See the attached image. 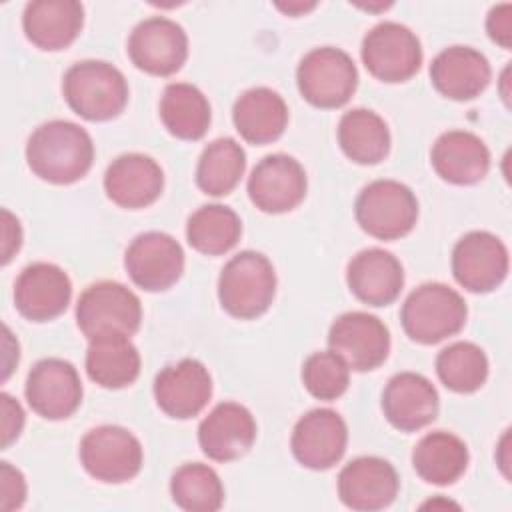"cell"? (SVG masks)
I'll list each match as a JSON object with an SVG mask.
<instances>
[{"label": "cell", "instance_id": "6da1fadb", "mask_svg": "<svg viewBox=\"0 0 512 512\" xmlns=\"http://www.w3.org/2000/svg\"><path fill=\"white\" fill-rule=\"evenodd\" d=\"M94 160L90 134L70 120L40 124L28 138L26 162L50 184H72L88 174Z\"/></svg>", "mask_w": 512, "mask_h": 512}, {"label": "cell", "instance_id": "7a4b0ae2", "mask_svg": "<svg viewBox=\"0 0 512 512\" xmlns=\"http://www.w3.org/2000/svg\"><path fill=\"white\" fill-rule=\"evenodd\" d=\"M62 94L72 112L90 122H104L126 108L128 84L116 66L104 60H82L66 70Z\"/></svg>", "mask_w": 512, "mask_h": 512}, {"label": "cell", "instance_id": "3957f363", "mask_svg": "<svg viewBox=\"0 0 512 512\" xmlns=\"http://www.w3.org/2000/svg\"><path fill=\"white\" fill-rule=\"evenodd\" d=\"M274 294L276 272L264 254L242 250L224 264L218 278V300L230 316L258 318L270 308Z\"/></svg>", "mask_w": 512, "mask_h": 512}, {"label": "cell", "instance_id": "277c9868", "mask_svg": "<svg viewBox=\"0 0 512 512\" xmlns=\"http://www.w3.org/2000/svg\"><path fill=\"white\" fill-rule=\"evenodd\" d=\"M466 316L464 298L442 282L420 284L408 294L400 310L404 332L418 344H438L458 334Z\"/></svg>", "mask_w": 512, "mask_h": 512}, {"label": "cell", "instance_id": "5b68a950", "mask_svg": "<svg viewBox=\"0 0 512 512\" xmlns=\"http://www.w3.org/2000/svg\"><path fill=\"white\" fill-rule=\"evenodd\" d=\"M140 322V298L120 282H94L78 298L76 324L88 340L102 336L130 338L138 332Z\"/></svg>", "mask_w": 512, "mask_h": 512}, {"label": "cell", "instance_id": "8992f818", "mask_svg": "<svg viewBox=\"0 0 512 512\" xmlns=\"http://www.w3.org/2000/svg\"><path fill=\"white\" fill-rule=\"evenodd\" d=\"M354 216L366 234L378 240H398L416 226L418 200L402 182L374 180L360 190Z\"/></svg>", "mask_w": 512, "mask_h": 512}, {"label": "cell", "instance_id": "52a82bcc", "mask_svg": "<svg viewBox=\"0 0 512 512\" xmlns=\"http://www.w3.org/2000/svg\"><path fill=\"white\" fill-rule=\"evenodd\" d=\"M296 82L308 104L330 110L352 98L358 86V70L350 54L334 46H322L304 54L296 70Z\"/></svg>", "mask_w": 512, "mask_h": 512}, {"label": "cell", "instance_id": "ba28073f", "mask_svg": "<svg viewBox=\"0 0 512 512\" xmlns=\"http://www.w3.org/2000/svg\"><path fill=\"white\" fill-rule=\"evenodd\" d=\"M80 462L84 470L106 484L132 480L142 468V444L126 428L104 424L88 430L80 442Z\"/></svg>", "mask_w": 512, "mask_h": 512}, {"label": "cell", "instance_id": "9c48e42d", "mask_svg": "<svg viewBox=\"0 0 512 512\" xmlns=\"http://www.w3.org/2000/svg\"><path fill=\"white\" fill-rule=\"evenodd\" d=\"M362 62L366 70L382 82H406L422 64L418 36L400 22H380L362 40Z\"/></svg>", "mask_w": 512, "mask_h": 512}, {"label": "cell", "instance_id": "30bf717a", "mask_svg": "<svg viewBox=\"0 0 512 512\" xmlns=\"http://www.w3.org/2000/svg\"><path fill=\"white\" fill-rule=\"evenodd\" d=\"M328 346L350 370L368 372L378 368L390 352L386 324L368 312H344L328 330Z\"/></svg>", "mask_w": 512, "mask_h": 512}, {"label": "cell", "instance_id": "8fae6325", "mask_svg": "<svg viewBox=\"0 0 512 512\" xmlns=\"http://www.w3.org/2000/svg\"><path fill=\"white\" fill-rule=\"evenodd\" d=\"M126 50L138 70L152 76H172L188 58V36L178 22L150 16L134 26Z\"/></svg>", "mask_w": 512, "mask_h": 512}, {"label": "cell", "instance_id": "7c38bea8", "mask_svg": "<svg viewBox=\"0 0 512 512\" xmlns=\"http://www.w3.org/2000/svg\"><path fill=\"white\" fill-rule=\"evenodd\" d=\"M124 268L138 288L162 292L180 280L184 272V250L166 232H144L126 248Z\"/></svg>", "mask_w": 512, "mask_h": 512}, {"label": "cell", "instance_id": "4fadbf2b", "mask_svg": "<svg viewBox=\"0 0 512 512\" xmlns=\"http://www.w3.org/2000/svg\"><path fill=\"white\" fill-rule=\"evenodd\" d=\"M452 274L468 292H492L508 274V250L504 242L486 230L464 234L452 250Z\"/></svg>", "mask_w": 512, "mask_h": 512}, {"label": "cell", "instance_id": "5bb4252c", "mask_svg": "<svg viewBox=\"0 0 512 512\" xmlns=\"http://www.w3.org/2000/svg\"><path fill=\"white\" fill-rule=\"evenodd\" d=\"M24 394L38 416L64 420L82 402V382L78 370L68 360L42 358L28 372Z\"/></svg>", "mask_w": 512, "mask_h": 512}, {"label": "cell", "instance_id": "9a60e30c", "mask_svg": "<svg viewBox=\"0 0 512 512\" xmlns=\"http://www.w3.org/2000/svg\"><path fill=\"white\" fill-rule=\"evenodd\" d=\"M306 188L308 182L302 164L288 154L264 156L248 178V196L266 214L294 210L304 200Z\"/></svg>", "mask_w": 512, "mask_h": 512}, {"label": "cell", "instance_id": "2e32d148", "mask_svg": "<svg viewBox=\"0 0 512 512\" xmlns=\"http://www.w3.org/2000/svg\"><path fill=\"white\" fill-rule=\"evenodd\" d=\"M348 444L344 418L330 408L306 412L294 426L290 446L294 458L310 470H328L340 462Z\"/></svg>", "mask_w": 512, "mask_h": 512}, {"label": "cell", "instance_id": "e0dca14e", "mask_svg": "<svg viewBox=\"0 0 512 512\" xmlns=\"http://www.w3.org/2000/svg\"><path fill=\"white\" fill-rule=\"evenodd\" d=\"M212 396L208 368L196 358H182L162 368L154 378V398L158 408L176 420L198 416Z\"/></svg>", "mask_w": 512, "mask_h": 512}, {"label": "cell", "instance_id": "ac0fdd59", "mask_svg": "<svg viewBox=\"0 0 512 512\" xmlns=\"http://www.w3.org/2000/svg\"><path fill=\"white\" fill-rule=\"evenodd\" d=\"M72 282L68 274L52 262H32L16 278V310L32 322L58 318L70 304Z\"/></svg>", "mask_w": 512, "mask_h": 512}, {"label": "cell", "instance_id": "d6986e66", "mask_svg": "<svg viewBox=\"0 0 512 512\" xmlns=\"http://www.w3.org/2000/svg\"><path fill=\"white\" fill-rule=\"evenodd\" d=\"M398 488L400 478L394 466L378 456L354 458L338 474V496L342 504L360 512L390 506Z\"/></svg>", "mask_w": 512, "mask_h": 512}, {"label": "cell", "instance_id": "ffe728a7", "mask_svg": "<svg viewBox=\"0 0 512 512\" xmlns=\"http://www.w3.org/2000/svg\"><path fill=\"white\" fill-rule=\"evenodd\" d=\"M256 440V420L252 412L238 402H220L198 426V444L202 452L216 462L242 458Z\"/></svg>", "mask_w": 512, "mask_h": 512}, {"label": "cell", "instance_id": "44dd1931", "mask_svg": "<svg viewBox=\"0 0 512 512\" xmlns=\"http://www.w3.org/2000/svg\"><path fill=\"white\" fill-rule=\"evenodd\" d=\"M438 406L434 384L416 372L394 374L382 392L384 416L400 432H416L434 422Z\"/></svg>", "mask_w": 512, "mask_h": 512}, {"label": "cell", "instance_id": "7402d4cb", "mask_svg": "<svg viewBox=\"0 0 512 512\" xmlns=\"http://www.w3.org/2000/svg\"><path fill=\"white\" fill-rule=\"evenodd\" d=\"M164 188L160 164L146 154H122L106 168V196L120 208L138 210L154 204Z\"/></svg>", "mask_w": 512, "mask_h": 512}, {"label": "cell", "instance_id": "603a6c76", "mask_svg": "<svg viewBox=\"0 0 512 512\" xmlns=\"http://www.w3.org/2000/svg\"><path fill=\"white\" fill-rule=\"evenodd\" d=\"M488 58L470 46H450L438 52L430 64L432 86L450 100H472L490 84Z\"/></svg>", "mask_w": 512, "mask_h": 512}, {"label": "cell", "instance_id": "cb8c5ba5", "mask_svg": "<svg viewBox=\"0 0 512 512\" xmlns=\"http://www.w3.org/2000/svg\"><path fill=\"white\" fill-rule=\"evenodd\" d=\"M346 282L360 302L388 306L398 298L404 286V268L392 252L366 248L348 262Z\"/></svg>", "mask_w": 512, "mask_h": 512}, {"label": "cell", "instance_id": "d4e9b609", "mask_svg": "<svg viewBox=\"0 0 512 512\" xmlns=\"http://www.w3.org/2000/svg\"><path fill=\"white\" fill-rule=\"evenodd\" d=\"M84 26V6L76 0L28 2L22 14L26 38L40 50L68 48Z\"/></svg>", "mask_w": 512, "mask_h": 512}, {"label": "cell", "instance_id": "484cf974", "mask_svg": "<svg viewBox=\"0 0 512 512\" xmlns=\"http://www.w3.org/2000/svg\"><path fill=\"white\" fill-rule=\"evenodd\" d=\"M436 174L458 186L480 182L490 170L488 146L468 130H448L440 134L430 152Z\"/></svg>", "mask_w": 512, "mask_h": 512}, {"label": "cell", "instance_id": "4316f807", "mask_svg": "<svg viewBox=\"0 0 512 512\" xmlns=\"http://www.w3.org/2000/svg\"><path fill=\"white\" fill-rule=\"evenodd\" d=\"M238 134L250 144H270L278 140L288 124L284 98L266 86H256L240 94L232 108Z\"/></svg>", "mask_w": 512, "mask_h": 512}, {"label": "cell", "instance_id": "83f0119b", "mask_svg": "<svg viewBox=\"0 0 512 512\" xmlns=\"http://www.w3.org/2000/svg\"><path fill=\"white\" fill-rule=\"evenodd\" d=\"M468 448L464 440L446 430L428 432L412 450L416 474L436 486L454 484L468 468Z\"/></svg>", "mask_w": 512, "mask_h": 512}, {"label": "cell", "instance_id": "f1b7e54d", "mask_svg": "<svg viewBox=\"0 0 512 512\" xmlns=\"http://www.w3.org/2000/svg\"><path fill=\"white\" fill-rule=\"evenodd\" d=\"M86 372L102 388L130 386L140 374V354L128 336H102L88 340Z\"/></svg>", "mask_w": 512, "mask_h": 512}, {"label": "cell", "instance_id": "f546056e", "mask_svg": "<svg viewBox=\"0 0 512 512\" xmlns=\"http://www.w3.org/2000/svg\"><path fill=\"white\" fill-rule=\"evenodd\" d=\"M164 128L180 140H200L210 126L212 112L200 88L188 82H172L160 98Z\"/></svg>", "mask_w": 512, "mask_h": 512}, {"label": "cell", "instance_id": "4dcf8cb0", "mask_svg": "<svg viewBox=\"0 0 512 512\" xmlns=\"http://www.w3.org/2000/svg\"><path fill=\"white\" fill-rule=\"evenodd\" d=\"M338 144L352 162L378 164L390 152V130L374 110L354 108L338 122Z\"/></svg>", "mask_w": 512, "mask_h": 512}, {"label": "cell", "instance_id": "1f68e13d", "mask_svg": "<svg viewBox=\"0 0 512 512\" xmlns=\"http://www.w3.org/2000/svg\"><path fill=\"white\" fill-rule=\"evenodd\" d=\"M246 170V152L234 138H216L200 154L196 184L208 196L230 194Z\"/></svg>", "mask_w": 512, "mask_h": 512}, {"label": "cell", "instance_id": "d6a6232c", "mask_svg": "<svg viewBox=\"0 0 512 512\" xmlns=\"http://www.w3.org/2000/svg\"><path fill=\"white\" fill-rule=\"evenodd\" d=\"M242 234L238 214L224 204H206L198 208L186 224L188 244L206 256L230 252Z\"/></svg>", "mask_w": 512, "mask_h": 512}, {"label": "cell", "instance_id": "836d02e7", "mask_svg": "<svg viewBox=\"0 0 512 512\" xmlns=\"http://www.w3.org/2000/svg\"><path fill=\"white\" fill-rule=\"evenodd\" d=\"M436 374L440 382L458 394H470L482 388L488 378V358L474 342H454L436 356Z\"/></svg>", "mask_w": 512, "mask_h": 512}, {"label": "cell", "instance_id": "e575fe53", "mask_svg": "<svg viewBox=\"0 0 512 512\" xmlns=\"http://www.w3.org/2000/svg\"><path fill=\"white\" fill-rule=\"evenodd\" d=\"M170 494L176 506L188 512H216L224 502V486L214 468L190 462L170 478Z\"/></svg>", "mask_w": 512, "mask_h": 512}, {"label": "cell", "instance_id": "d590c367", "mask_svg": "<svg viewBox=\"0 0 512 512\" xmlns=\"http://www.w3.org/2000/svg\"><path fill=\"white\" fill-rule=\"evenodd\" d=\"M304 388L318 400L340 398L350 384V368L332 350L310 354L302 364Z\"/></svg>", "mask_w": 512, "mask_h": 512}, {"label": "cell", "instance_id": "8d00e7d4", "mask_svg": "<svg viewBox=\"0 0 512 512\" xmlns=\"http://www.w3.org/2000/svg\"><path fill=\"white\" fill-rule=\"evenodd\" d=\"M0 478H2V510L10 512L20 508L26 500V480L22 472L10 466V462H2Z\"/></svg>", "mask_w": 512, "mask_h": 512}, {"label": "cell", "instance_id": "74e56055", "mask_svg": "<svg viewBox=\"0 0 512 512\" xmlns=\"http://www.w3.org/2000/svg\"><path fill=\"white\" fill-rule=\"evenodd\" d=\"M486 32L498 46H502L504 50H510V46H512V4L504 2V4L494 6L488 12Z\"/></svg>", "mask_w": 512, "mask_h": 512}, {"label": "cell", "instance_id": "f35d334b", "mask_svg": "<svg viewBox=\"0 0 512 512\" xmlns=\"http://www.w3.org/2000/svg\"><path fill=\"white\" fill-rule=\"evenodd\" d=\"M0 406H2V448H8L22 432L24 410L18 404V400L6 392L0 396Z\"/></svg>", "mask_w": 512, "mask_h": 512}, {"label": "cell", "instance_id": "ab89813d", "mask_svg": "<svg viewBox=\"0 0 512 512\" xmlns=\"http://www.w3.org/2000/svg\"><path fill=\"white\" fill-rule=\"evenodd\" d=\"M22 246V228L16 216L2 210V264H8Z\"/></svg>", "mask_w": 512, "mask_h": 512}, {"label": "cell", "instance_id": "60d3db41", "mask_svg": "<svg viewBox=\"0 0 512 512\" xmlns=\"http://www.w3.org/2000/svg\"><path fill=\"white\" fill-rule=\"evenodd\" d=\"M314 6H316V2H288V4L278 2L276 4V8H280L282 12H286L290 16H300V14L308 12V10H312Z\"/></svg>", "mask_w": 512, "mask_h": 512}]
</instances>
